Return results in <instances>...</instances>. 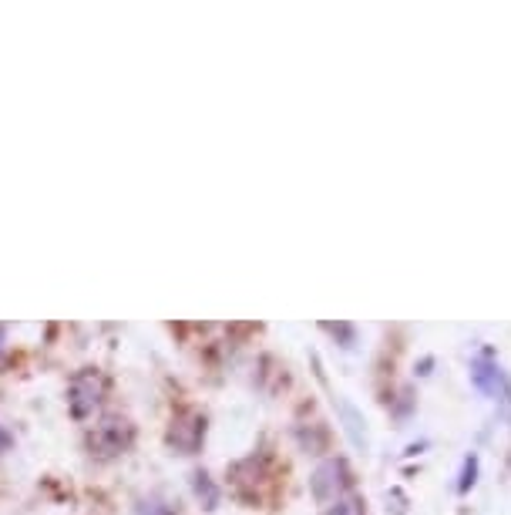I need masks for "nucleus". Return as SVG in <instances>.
Here are the masks:
<instances>
[{"mask_svg":"<svg viewBox=\"0 0 511 515\" xmlns=\"http://www.w3.org/2000/svg\"><path fill=\"white\" fill-rule=\"evenodd\" d=\"M475 475H478V455H468V458H464V472H461L458 492H468L471 485H475Z\"/></svg>","mask_w":511,"mask_h":515,"instance_id":"obj_10","label":"nucleus"},{"mask_svg":"<svg viewBox=\"0 0 511 515\" xmlns=\"http://www.w3.org/2000/svg\"><path fill=\"white\" fill-rule=\"evenodd\" d=\"M11 448H14V435H11V431H7L4 425H0V455L11 452Z\"/></svg>","mask_w":511,"mask_h":515,"instance_id":"obj_12","label":"nucleus"},{"mask_svg":"<svg viewBox=\"0 0 511 515\" xmlns=\"http://www.w3.org/2000/svg\"><path fill=\"white\" fill-rule=\"evenodd\" d=\"M192 492H195V499L206 505L209 512L219 505V489L212 485V478H209L206 472H195V475H192Z\"/></svg>","mask_w":511,"mask_h":515,"instance_id":"obj_6","label":"nucleus"},{"mask_svg":"<svg viewBox=\"0 0 511 515\" xmlns=\"http://www.w3.org/2000/svg\"><path fill=\"white\" fill-rule=\"evenodd\" d=\"M471 384L488 394L491 401H501L511 408V377L501 364L488 361V357H478V361H471Z\"/></svg>","mask_w":511,"mask_h":515,"instance_id":"obj_5","label":"nucleus"},{"mask_svg":"<svg viewBox=\"0 0 511 515\" xmlns=\"http://www.w3.org/2000/svg\"><path fill=\"white\" fill-rule=\"evenodd\" d=\"M327 515H367V502L350 492V495H343L337 505H330Z\"/></svg>","mask_w":511,"mask_h":515,"instance_id":"obj_9","label":"nucleus"},{"mask_svg":"<svg viewBox=\"0 0 511 515\" xmlns=\"http://www.w3.org/2000/svg\"><path fill=\"white\" fill-rule=\"evenodd\" d=\"M135 445V425L122 415H108L101 418L95 428L88 431V448L98 458H115L125 455Z\"/></svg>","mask_w":511,"mask_h":515,"instance_id":"obj_2","label":"nucleus"},{"mask_svg":"<svg viewBox=\"0 0 511 515\" xmlns=\"http://www.w3.org/2000/svg\"><path fill=\"white\" fill-rule=\"evenodd\" d=\"M165 441H169L175 455H195L202 448V441H206V418L199 411H182V415L172 418Z\"/></svg>","mask_w":511,"mask_h":515,"instance_id":"obj_4","label":"nucleus"},{"mask_svg":"<svg viewBox=\"0 0 511 515\" xmlns=\"http://www.w3.org/2000/svg\"><path fill=\"white\" fill-rule=\"evenodd\" d=\"M135 515H179V512H175V505L169 499H162V495H142V499L135 502Z\"/></svg>","mask_w":511,"mask_h":515,"instance_id":"obj_8","label":"nucleus"},{"mask_svg":"<svg viewBox=\"0 0 511 515\" xmlns=\"http://www.w3.org/2000/svg\"><path fill=\"white\" fill-rule=\"evenodd\" d=\"M333 404H337L340 415L347 418V431H350L353 445H357V448H367V435H364V431H360V415H357V411H353V404L343 401L340 394H337V398H333Z\"/></svg>","mask_w":511,"mask_h":515,"instance_id":"obj_7","label":"nucleus"},{"mask_svg":"<svg viewBox=\"0 0 511 515\" xmlns=\"http://www.w3.org/2000/svg\"><path fill=\"white\" fill-rule=\"evenodd\" d=\"M4 344H7V330H4V324H0V357H4Z\"/></svg>","mask_w":511,"mask_h":515,"instance_id":"obj_13","label":"nucleus"},{"mask_svg":"<svg viewBox=\"0 0 511 515\" xmlns=\"http://www.w3.org/2000/svg\"><path fill=\"white\" fill-rule=\"evenodd\" d=\"M108 394V377L98 367H81L68 381V411L74 421H85L101 408Z\"/></svg>","mask_w":511,"mask_h":515,"instance_id":"obj_1","label":"nucleus"},{"mask_svg":"<svg viewBox=\"0 0 511 515\" xmlns=\"http://www.w3.org/2000/svg\"><path fill=\"white\" fill-rule=\"evenodd\" d=\"M323 330L333 334V337H343V340H347V347H353V337H357V330H353L350 324H323Z\"/></svg>","mask_w":511,"mask_h":515,"instance_id":"obj_11","label":"nucleus"},{"mask_svg":"<svg viewBox=\"0 0 511 515\" xmlns=\"http://www.w3.org/2000/svg\"><path fill=\"white\" fill-rule=\"evenodd\" d=\"M350 489V468L343 458H327L317 465V472L310 475V492L320 505H337Z\"/></svg>","mask_w":511,"mask_h":515,"instance_id":"obj_3","label":"nucleus"}]
</instances>
